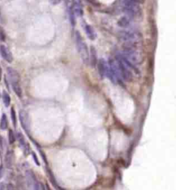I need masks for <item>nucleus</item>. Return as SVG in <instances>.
<instances>
[{"label":"nucleus","instance_id":"2eb2a0df","mask_svg":"<svg viewBox=\"0 0 176 190\" xmlns=\"http://www.w3.org/2000/svg\"><path fill=\"white\" fill-rule=\"evenodd\" d=\"M16 137H17V139L19 141V143L21 146V148H23V150L24 151L25 153H28L29 152V147L28 144H27V143L25 140V138L24 137V135H22L20 132H18L17 135H16Z\"/></svg>","mask_w":176,"mask_h":190},{"label":"nucleus","instance_id":"dca6fc26","mask_svg":"<svg viewBox=\"0 0 176 190\" xmlns=\"http://www.w3.org/2000/svg\"><path fill=\"white\" fill-rule=\"evenodd\" d=\"M12 87L14 92L19 97H21L22 96V89L21 88L20 83H12Z\"/></svg>","mask_w":176,"mask_h":190},{"label":"nucleus","instance_id":"1a4fd4ad","mask_svg":"<svg viewBox=\"0 0 176 190\" xmlns=\"http://www.w3.org/2000/svg\"><path fill=\"white\" fill-rule=\"evenodd\" d=\"M0 54H1L2 58L8 62L10 63V62H13L12 53H11V51L6 46L4 45H0Z\"/></svg>","mask_w":176,"mask_h":190},{"label":"nucleus","instance_id":"ddd939ff","mask_svg":"<svg viewBox=\"0 0 176 190\" xmlns=\"http://www.w3.org/2000/svg\"><path fill=\"white\" fill-rule=\"evenodd\" d=\"M13 153L12 151H8L6 154L5 156V165L7 169H11L13 167V162H14V159H13Z\"/></svg>","mask_w":176,"mask_h":190},{"label":"nucleus","instance_id":"7ed1b4c3","mask_svg":"<svg viewBox=\"0 0 176 190\" xmlns=\"http://www.w3.org/2000/svg\"><path fill=\"white\" fill-rule=\"evenodd\" d=\"M75 40H76V45L77 47V50H78L79 53L81 56L82 61L85 64L89 63V50H88V47L86 45V43L82 39L81 34L79 33V32L76 31L75 34Z\"/></svg>","mask_w":176,"mask_h":190},{"label":"nucleus","instance_id":"423d86ee","mask_svg":"<svg viewBox=\"0 0 176 190\" xmlns=\"http://www.w3.org/2000/svg\"><path fill=\"white\" fill-rule=\"evenodd\" d=\"M120 39L125 43L136 42L138 35L135 32L131 30H123L119 32Z\"/></svg>","mask_w":176,"mask_h":190},{"label":"nucleus","instance_id":"f3484780","mask_svg":"<svg viewBox=\"0 0 176 190\" xmlns=\"http://www.w3.org/2000/svg\"><path fill=\"white\" fill-rule=\"evenodd\" d=\"M8 127V119L7 116L6 114H3L1 118V121H0V128L2 130H6Z\"/></svg>","mask_w":176,"mask_h":190},{"label":"nucleus","instance_id":"0eeeda50","mask_svg":"<svg viewBox=\"0 0 176 190\" xmlns=\"http://www.w3.org/2000/svg\"><path fill=\"white\" fill-rule=\"evenodd\" d=\"M26 181H27L28 185L30 187H32L31 189H40L39 187L41 185H39V182H38L37 178H36L35 177V176L34 175V173H33L32 171H30V170L26 171Z\"/></svg>","mask_w":176,"mask_h":190},{"label":"nucleus","instance_id":"a211bd4d","mask_svg":"<svg viewBox=\"0 0 176 190\" xmlns=\"http://www.w3.org/2000/svg\"><path fill=\"white\" fill-rule=\"evenodd\" d=\"M10 95L8 94L6 91H4L3 93V102H4V104L5 105L6 107H8L10 104Z\"/></svg>","mask_w":176,"mask_h":190},{"label":"nucleus","instance_id":"f257e3e1","mask_svg":"<svg viewBox=\"0 0 176 190\" xmlns=\"http://www.w3.org/2000/svg\"><path fill=\"white\" fill-rule=\"evenodd\" d=\"M115 60L123 80L126 82H132L134 80L135 74H140L136 65L129 61L121 52L116 54Z\"/></svg>","mask_w":176,"mask_h":190},{"label":"nucleus","instance_id":"b1692460","mask_svg":"<svg viewBox=\"0 0 176 190\" xmlns=\"http://www.w3.org/2000/svg\"><path fill=\"white\" fill-rule=\"evenodd\" d=\"M32 154L33 159H34V161H35V164H37V165H40L39 161H38V159H37V154H36L34 153V152H33V153H32Z\"/></svg>","mask_w":176,"mask_h":190},{"label":"nucleus","instance_id":"6ab92c4d","mask_svg":"<svg viewBox=\"0 0 176 190\" xmlns=\"http://www.w3.org/2000/svg\"><path fill=\"white\" fill-rule=\"evenodd\" d=\"M69 15H70V23L72 24V26L73 27L75 26L76 25V15L74 13V10L72 9V7L70 8V10H69Z\"/></svg>","mask_w":176,"mask_h":190},{"label":"nucleus","instance_id":"5701e85b","mask_svg":"<svg viewBox=\"0 0 176 190\" xmlns=\"http://www.w3.org/2000/svg\"><path fill=\"white\" fill-rule=\"evenodd\" d=\"M6 39V32L2 27L0 26V40L4 42Z\"/></svg>","mask_w":176,"mask_h":190},{"label":"nucleus","instance_id":"20e7f679","mask_svg":"<svg viewBox=\"0 0 176 190\" xmlns=\"http://www.w3.org/2000/svg\"><path fill=\"white\" fill-rule=\"evenodd\" d=\"M123 10L126 15L134 18L139 10L138 2L136 0H124Z\"/></svg>","mask_w":176,"mask_h":190},{"label":"nucleus","instance_id":"f03ea898","mask_svg":"<svg viewBox=\"0 0 176 190\" xmlns=\"http://www.w3.org/2000/svg\"><path fill=\"white\" fill-rule=\"evenodd\" d=\"M107 63H108V67H107L106 78H108L113 83L122 85L123 80L121 77L116 60L109 58Z\"/></svg>","mask_w":176,"mask_h":190},{"label":"nucleus","instance_id":"6e6552de","mask_svg":"<svg viewBox=\"0 0 176 190\" xmlns=\"http://www.w3.org/2000/svg\"><path fill=\"white\" fill-rule=\"evenodd\" d=\"M98 63V74L100 75L101 78H106L107 67H108V63L103 58H101L99 60Z\"/></svg>","mask_w":176,"mask_h":190},{"label":"nucleus","instance_id":"a878e982","mask_svg":"<svg viewBox=\"0 0 176 190\" xmlns=\"http://www.w3.org/2000/svg\"><path fill=\"white\" fill-rule=\"evenodd\" d=\"M3 172H4V170H3V167L1 166V167H0V178L2 177Z\"/></svg>","mask_w":176,"mask_h":190},{"label":"nucleus","instance_id":"bb28decb","mask_svg":"<svg viewBox=\"0 0 176 190\" xmlns=\"http://www.w3.org/2000/svg\"><path fill=\"white\" fill-rule=\"evenodd\" d=\"M2 67H0V81H1L2 80Z\"/></svg>","mask_w":176,"mask_h":190},{"label":"nucleus","instance_id":"9b49d317","mask_svg":"<svg viewBox=\"0 0 176 190\" xmlns=\"http://www.w3.org/2000/svg\"><path fill=\"white\" fill-rule=\"evenodd\" d=\"M82 28H83L84 31L86 33L87 37L89 38V39L92 40L96 39V33L92 26L89 25L87 23L83 22V23H82Z\"/></svg>","mask_w":176,"mask_h":190},{"label":"nucleus","instance_id":"393cba45","mask_svg":"<svg viewBox=\"0 0 176 190\" xmlns=\"http://www.w3.org/2000/svg\"><path fill=\"white\" fill-rule=\"evenodd\" d=\"M52 4H54V5H56V4H59L60 2H61L62 0H50Z\"/></svg>","mask_w":176,"mask_h":190},{"label":"nucleus","instance_id":"4468645a","mask_svg":"<svg viewBox=\"0 0 176 190\" xmlns=\"http://www.w3.org/2000/svg\"><path fill=\"white\" fill-rule=\"evenodd\" d=\"M90 55H89V62H90L92 67H95L97 64V54H96V51L95 48L92 46L90 50Z\"/></svg>","mask_w":176,"mask_h":190},{"label":"nucleus","instance_id":"412c9836","mask_svg":"<svg viewBox=\"0 0 176 190\" xmlns=\"http://www.w3.org/2000/svg\"><path fill=\"white\" fill-rule=\"evenodd\" d=\"M8 139H9L10 144H13L15 142V134H14L13 130L11 129L9 130V132H8Z\"/></svg>","mask_w":176,"mask_h":190},{"label":"nucleus","instance_id":"f8f14e48","mask_svg":"<svg viewBox=\"0 0 176 190\" xmlns=\"http://www.w3.org/2000/svg\"><path fill=\"white\" fill-rule=\"evenodd\" d=\"M132 19H133V18L129 17L128 15L123 16V17L120 18L119 20L118 21V26L121 27V28H126L130 25Z\"/></svg>","mask_w":176,"mask_h":190},{"label":"nucleus","instance_id":"aec40b11","mask_svg":"<svg viewBox=\"0 0 176 190\" xmlns=\"http://www.w3.org/2000/svg\"><path fill=\"white\" fill-rule=\"evenodd\" d=\"M10 116H11V119H12V121H13V124L14 125V126H16V113H15V109H14V108L12 107L11 108V110H10Z\"/></svg>","mask_w":176,"mask_h":190},{"label":"nucleus","instance_id":"4be33fe9","mask_svg":"<svg viewBox=\"0 0 176 190\" xmlns=\"http://www.w3.org/2000/svg\"><path fill=\"white\" fill-rule=\"evenodd\" d=\"M48 174L49 178H50V181H51V183H52V185H53V186H54V187H57V186H58V185L57 184L56 180H55V178H54V176H53V174H52V172H51V171H50V170H49V169H48Z\"/></svg>","mask_w":176,"mask_h":190},{"label":"nucleus","instance_id":"39448f33","mask_svg":"<svg viewBox=\"0 0 176 190\" xmlns=\"http://www.w3.org/2000/svg\"><path fill=\"white\" fill-rule=\"evenodd\" d=\"M19 118L22 128L27 132V134H29L30 131V120L28 113L26 111L21 110L19 113Z\"/></svg>","mask_w":176,"mask_h":190},{"label":"nucleus","instance_id":"cd10ccee","mask_svg":"<svg viewBox=\"0 0 176 190\" xmlns=\"http://www.w3.org/2000/svg\"><path fill=\"white\" fill-rule=\"evenodd\" d=\"M0 96H1V95H0Z\"/></svg>","mask_w":176,"mask_h":190},{"label":"nucleus","instance_id":"9d476101","mask_svg":"<svg viewBox=\"0 0 176 190\" xmlns=\"http://www.w3.org/2000/svg\"><path fill=\"white\" fill-rule=\"evenodd\" d=\"M7 73L8 78L10 83H20V76H19V73L16 71L15 69L12 68V67H8L7 68Z\"/></svg>","mask_w":176,"mask_h":190}]
</instances>
